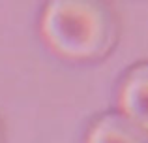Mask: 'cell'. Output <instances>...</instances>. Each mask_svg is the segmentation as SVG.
I'll use <instances>...</instances> for the list:
<instances>
[{"mask_svg":"<svg viewBox=\"0 0 148 143\" xmlns=\"http://www.w3.org/2000/svg\"><path fill=\"white\" fill-rule=\"evenodd\" d=\"M40 32L58 57L96 62L111 55L120 38V21L109 4L98 0H54L43 10Z\"/></svg>","mask_w":148,"mask_h":143,"instance_id":"obj_1","label":"cell"},{"mask_svg":"<svg viewBox=\"0 0 148 143\" xmlns=\"http://www.w3.org/2000/svg\"><path fill=\"white\" fill-rule=\"evenodd\" d=\"M120 115L148 136V62L135 64L124 75L118 90Z\"/></svg>","mask_w":148,"mask_h":143,"instance_id":"obj_2","label":"cell"},{"mask_svg":"<svg viewBox=\"0 0 148 143\" xmlns=\"http://www.w3.org/2000/svg\"><path fill=\"white\" fill-rule=\"evenodd\" d=\"M86 143H148V136L120 113H105L92 124Z\"/></svg>","mask_w":148,"mask_h":143,"instance_id":"obj_3","label":"cell"},{"mask_svg":"<svg viewBox=\"0 0 148 143\" xmlns=\"http://www.w3.org/2000/svg\"><path fill=\"white\" fill-rule=\"evenodd\" d=\"M0 143H4V124L0 121Z\"/></svg>","mask_w":148,"mask_h":143,"instance_id":"obj_4","label":"cell"}]
</instances>
